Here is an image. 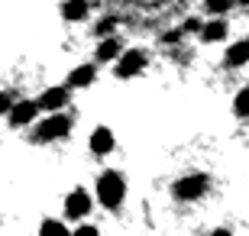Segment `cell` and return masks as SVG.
<instances>
[{
	"mask_svg": "<svg viewBox=\"0 0 249 236\" xmlns=\"http://www.w3.org/2000/svg\"><path fill=\"white\" fill-rule=\"evenodd\" d=\"M36 113H39V104L36 100H19V104H13V107H10V123H13V127H26V123H33V120H36Z\"/></svg>",
	"mask_w": 249,
	"mask_h": 236,
	"instance_id": "cell-5",
	"label": "cell"
},
{
	"mask_svg": "<svg viewBox=\"0 0 249 236\" xmlns=\"http://www.w3.org/2000/svg\"><path fill=\"white\" fill-rule=\"evenodd\" d=\"M68 129H71V117H65V113H58V110H55V117L42 120V123L36 127V143H52V139L65 136Z\"/></svg>",
	"mask_w": 249,
	"mask_h": 236,
	"instance_id": "cell-2",
	"label": "cell"
},
{
	"mask_svg": "<svg viewBox=\"0 0 249 236\" xmlns=\"http://www.w3.org/2000/svg\"><path fill=\"white\" fill-rule=\"evenodd\" d=\"M236 3H243V7H249V0H236Z\"/></svg>",
	"mask_w": 249,
	"mask_h": 236,
	"instance_id": "cell-19",
	"label": "cell"
},
{
	"mask_svg": "<svg viewBox=\"0 0 249 236\" xmlns=\"http://www.w3.org/2000/svg\"><path fill=\"white\" fill-rule=\"evenodd\" d=\"M233 113H236V117H249V88H243V91L236 94V100H233Z\"/></svg>",
	"mask_w": 249,
	"mask_h": 236,
	"instance_id": "cell-14",
	"label": "cell"
},
{
	"mask_svg": "<svg viewBox=\"0 0 249 236\" xmlns=\"http://www.w3.org/2000/svg\"><path fill=\"white\" fill-rule=\"evenodd\" d=\"M120 52H123V42L113 36V39H104L94 55H97V62H113V58H120Z\"/></svg>",
	"mask_w": 249,
	"mask_h": 236,
	"instance_id": "cell-11",
	"label": "cell"
},
{
	"mask_svg": "<svg viewBox=\"0 0 249 236\" xmlns=\"http://www.w3.org/2000/svg\"><path fill=\"white\" fill-rule=\"evenodd\" d=\"M204 191V178H185V182L175 184V198H194V194H201Z\"/></svg>",
	"mask_w": 249,
	"mask_h": 236,
	"instance_id": "cell-13",
	"label": "cell"
},
{
	"mask_svg": "<svg viewBox=\"0 0 249 236\" xmlns=\"http://www.w3.org/2000/svg\"><path fill=\"white\" fill-rule=\"evenodd\" d=\"M88 0H65L62 3V17L65 19H71V23H78V19H84L88 17Z\"/></svg>",
	"mask_w": 249,
	"mask_h": 236,
	"instance_id": "cell-12",
	"label": "cell"
},
{
	"mask_svg": "<svg viewBox=\"0 0 249 236\" xmlns=\"http://www.w3.org/2000/svg\"><path fill=\"white\" fill-rule=\"evenodd\" d=\"M227 33H230V26H227V19H211L207 26H201V39L204 42H220V39H227Z\"/></svg>",
	"mask_w": 249,
	"mask_h": 236,
	"instance_id": "cell-10",
	"label": "cell"
},
{
	"mask_svg": "<svg viewBox=\"0 0 249 236\" xmlns=\"http://www.w3.org/2000/svg\"><path fill=\"white\" fill-rule=\"evenodd\" d=\"M74 233L78 236H97V227L94 223H81V227H74Z\"/></svg>",
	"mask_w": 249,
	"mask_h": 236,
	"instance_id": "cell-17",
	"label": "cell"
},
{
	"mask_svg": "<svg viewBox=\"0 0 249 236\" xmlns=\"http://www.w3.org/2000/svg\"><path fill=\"white\" fill-rule=\"evenodd\" d=\"M68 107V84L65 88H49L42 97H39V110H49V113H55V110Z\"/></svg>",
	"mask_w": 249,
	"mask_h": 236,
	"instance_id": "cell-6",
	"label": "cell"
},
{
	"mask_svg": "<svg viewBox=\"0 0 249 236\" xmlns=\"http://www.w3.org/2000/svg\"><path fill=\"white\" fill-rule=\"evenodd\" d=\"M91 207H94V200H91V194L84 188H74L68 198H65V214L68 217H74V220H81V217H88L91 214Z\"/></svg>",
	"mask_w": 249,
	"mask_h": 236,
	"instance_id": "cell-3",
	"label": "cell"
},
{
	"mask_svg": "<svg viewBox=\"0 0 249 236\" xmlns=\"http://www.w3.org/2000/svg\"><path fill=\"white\" fill-rule=\"evenodd\" d=\"M42 233H65V223H58V220H42Z\"/></svg>",
	"mask_w": 249,
	"mask_h": 236,
	"instance_id": "cell-16",
	"label": "cell"
},
{
	"mask_svg": "<svg viewBox=\"0 0 249 236\" xmlns=\"http://www.w3.org/2000/svg\"><path fill=\"white\" fill-rule=\"evenodd\" d=\"M123 198H126V182H123L120 172H104L97 178V200L104 207H120Z\"/></svg>",
	"mask_w": 249,
	"mask_h": 236,
	"instance_id": "cell-1",
	"label": "cell"
},
{
	"mask_svg": "<svg viewBox=\"0 0 249 236\" xmlns=\"http://www.w3.org/2000/svg\"><path fill=\"white\" fill-rule=\"evenodd\" d=\"M94 81H97V68H94L91 62H88V65H78V68H71V72H68V88H91Z\"/></svg>",
	"mask_w": 249,
	"mask_h": 236,
	"instance_id": "cell-7",
	"label": "cell"
},
{
	"mask_svg": "<svg viewBox=\"0 0 249 236\" xmlns=\"http://www.w3.org/2000/svg\"><path fill=\"white\" fill-rule=\"evenodd\" d=\"M113 149V133L107 127H97L91 133V152H97V155H107Z\"/></svg>",
	"mask_w": 249,
	"mask_h": 236,
	"instance_id": "cell-9",
	"label": "cell"
},
{
	"mask_svg": "<svg viewBox=\"0 0 249 236\" xmlns=\"http://www.w3.org/2000/svg\"><path fill=\"white\" fill-rule=\"evenodd\" d=\"M142 65H146V52H139V49L120 52V58H117V74H120V78H133V74L142 72Z\"/></svg>",
	"mask_w": 249,
	"mask_h": 236,
	"instance_id": "cell-4",
	"label": "cell"
},
{
	"mask_svg": "<svg viewBox=\"0 0 249 236\" xmlns=\"http://www.w3.org/2000/svg\"><path fill=\"white\" fill-rule=\"evenodd\" d=\"M249 62V39H243V42H233L230 49H227V55H223V65L227 68H240V65Z\"/></svg>",
	"mask_w": 249,
	"mask_h": 236,
	"instance_id": "cell-8",
	"label": "cell"
},
{
	"mask_svg": "<svg viewBox=\"0 0 249 236\" xmlns=\"http://www.w3.org/2000/svg\"><path fill=\"white\" fill-rule=\"evenodd\" d=\"M10 107H13V100L7 94H0V113H10Z\"/></svg>",
	"mask_w": 249,
	"mask_h": 236,
	"instance_id": "cell-18",
	"label": "cell"
},
{
	"mask_svg": "<svg viewBox=\"0 0 249 236\" xmlns=\"http://www.w3.org/2000/svg\"><path fill=\"white\" fill-rule=\"evenodd\" d=\"M233 3H236V0H204L207 13H213V17H217V13H227V10H230Z\"/></svg>",
	"mask_w": 249,
	"mask_h": 236,
	"instance_id": "cell-15",
	"label": "cell"
}]
</instances>
